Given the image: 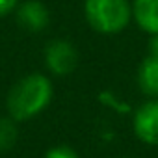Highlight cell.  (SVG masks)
Instances as JSON below:
<instances>
[{"mask_svg":"<svg viewBox=\"0 0 158 158\" xmlns=\"http://www.w3.org/2000/svg\"><path fill=\"white\" fill-rule=\"evenodd\" d=\"M54 97V86L48 76L41 73H32L17 80L8 97L6 110L17 123L30 121L48 108Z\"/></svg>","mask_w":158,"mask_h":158,"instance_id":"6da1fadb","label":"cell"},{"mask_svg":"<svg viewBox=\"0 0 158 158\" xmlns=\"http://www.w3.org/2000/svg\"><path fill=\"white\" fill-rule=\"evenodd\" d=\"M84 17L99 34H119L132 21V2L128 0H86Z\"/></svg>","mask_w":158,"mask_h":158,"instance_id":"7a4b0ae2","label":"cell"},{"mask_svg":"<svg viewBox=\"0 0 158 158\" xmlns=\"http://www.w3.org/2000/svg\"><path fill=\"white\" fill-rule=\"evenodd\" d=\"M45 65L54 76H69L78 65V52L67 39H52L45 47Z\"/></svg>","mask_w":158,"mask_h":158,"instance_id":"3957f363","label":"cell"},{"mask_svg":"<svg viewBox=\"0 0 158 158\" xmlns=\"http://www.w3.org/2000/svg\"><path fill=\"white\" fill-rule=\"evenodd\" d=\"M132 128L141 143L158 145V97H149V101L136 108Z\"/></svg>","mask_w":158,"mask_h":158,"instance_id":"277c9868","label":"cell"},{"mask_svg":"<svg viewBox=\"0 0 158 158\" xmlns=\"http://www.w3.org/2000/svg\"><path fill=\"white\" fill-rule=\"evenodd\" d=\"M17 21L28 32H43L50 23V13L39 0H26L17 6Z\"/></svg>","mask_w":158,"mask_h":158,"instance_id":"5b68a950","label":"cell"},{"mask_svg":"<svg viewBox=\"0 0 158 158\" xmlns=\"http://www.w3.org/2000/svg\"><path fill=\"white\" fill-rule=\"evenodd\" d=\"M132 19L149 35L158 34V0H134Z\"/></svg>","mask_w":158,"mask_h":158,"instance_id":"8992f818","label":"cell"},{"mask_svg":"<svg viewBox=\"0 0 158 158\" xmlns=\"http://www.w3.org/2000/svg\"><path fill=\"white\" fill-rule=\"evenodd\" d=\"M138 88L147 97H158V58L147 56L138 67Z\"/></svg>","mask_w":158,"mask_h":158,"instance_id":"52a82bcc","label":"cell"},{"mask_svg":"<svg viewBox=\"0 0 158 158\" xmlns=\"http://www.w3.org/2000/svg\"><path fill=\"white\" fill-rule=\"evenodd\" d=\"M19 138V128L17 121L11 115H2L0 117V152H8L15 147Z\"/></svg>","mask_w":158,"mask_h":158,"instance_id":"ba28073f","label":"cell"},{"mask_svg":"<svg viewBox=\"0 0 158 158\" xmlns=\"http://www.w3.org/2000/svg\"><path fill=\"white\" fill-rule=\"evenodd\" d=\"M99 99H101V102H102V104H106L108 108H114V110H115V112H119V114H125V112H128V110H130V106H128L127 102L119 101L112 91H102V93L99 95Z\"/></svg>","mask_w":158,"mask_h":158,"instance_id":"9c48e42d","label":"cell"},{"mask_svg":"<svg viewBox=\"0 0 158 158\" xmlns=\"http://www.w3.org/2000/svg\"><path fill=\"white\" fill-rule=\"evenodd\" d=\"M45 158H80L76 154L74 149H71L69 145H54L47 151Z\"/></svg>","mask_w":158,"mask_h":158,"instance_id":"30bf717a","label":"cell"},{"mask_svg":"<svg viewBox=\"0 0 158 158\" xmlns=\"http://www.w3.org/2000/svg\"><path fill=\"white\" fill-rule=\"evenodd\" d=\"M19 6V0H0V17H6L15 11Z\"/></svg>","mask_w":158,"mask_h":158,"instance_id":"8fae6325","label":"cell"},{"mask_svg":"<svg viewBox=\"0 0 158 158\" xmlns=\"http://www.w3.org/2000/svg\"><path fill=\"white\" fill-rule=\"evenodd\" d=\"M149 54L158 58V34L151 35V41H149Z\"/></svg>","mask_w":158,"mask_h":158,"instance_id":"7c38bea8","label":"cell"},{"mask_svg":"<svg viewBox=\"0 0 158 158\" xmlns=\"http://www.w3.org/2000/svg\"><path fill=\"white\" fill-rule=\"evenodd\" d=\"M125 158H132V156H125Z\"/></svg>","mask_w":158,"mask_h":158,"instance_id":"4fadbf2b","label":"cell"}]
</instances>
